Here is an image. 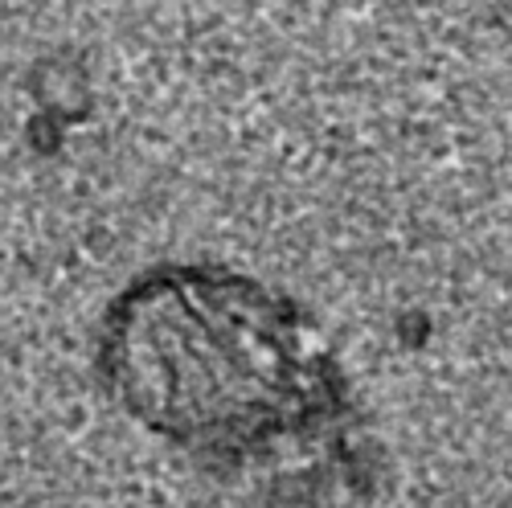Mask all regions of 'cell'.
I'll return each instance as SVG.
<instances>
[{
  "mask_svg": "<svg viewBox=\"0 0 512 508\" xmlns=\"http://www.w3.org/2000/svg\"><path fill=\"white\" fill-rule=\"evenodd\" d=\"M115 369L148 423L242 455L320 430L340 406L312 332L238 279L156 283L119 328Z\"/></svg>",
  "mask_w": 512,
  "mask_h": 508,
  "instance_id": "obj_1",
  "label": "cell"
}]
</instances>
